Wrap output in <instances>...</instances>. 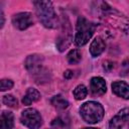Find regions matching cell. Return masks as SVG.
<instances>
[{
	"label": "cell",
	"mask_w": 129,
	"mask_h": 129,
	"mask_svg": "<svg viewBox=\"0 0 129 129\" xmlns=\"http://www.w3.org/2000/svg\"><path fill=\"white\" fill-rule=\"evenodd\" d=\"M33 4L35 6L36 14L40 22L47 28H56L58 24V19L51 2L34 1Z\"/></svg>",
	"instance_id": "obj_1"
},
{
	"label": "cell",
	"mask_w": 129,
	"mask_h": 129,
	"mask_svg": "<svg viewBox=\"0 0 129 129\" xmlns=\"http://www.w3.org/2000/svg\"><path fill=\"white\" fill-rule=\"evenodd\" d=\"M80 114L84 121L90 124H95L102 120L104 116V109L100 103L91 101L85 103L81 107Z\"/></svg>",
	"instance_id": "obj_2"
},
{
	"label": "cell",
	"mask_w": 129,
	"mask_h": 129,
	"mask_svg": "<svg viewBox=\"0 0 129 129\" xmlns=\"http://www.w3.org/2000/svg\"><path fill=\"white\" fill-rule=\"evenodd\" d=\"M94 31H95V25L85 17L80 16L77 22V32L75 36L76 44L78 46L85 45L92 37Z\"/></svg>",
	"instance_id": "obj_3"
},
{
	"label": "cell",
	"mask_w": 129,
	"mask_h": 129,
	"mask_svg": "<svg viewBox=\"0 0 129 129\" xmlns=\"http://www.w3.org/2000/svg\"><path fill=\"white\" fill-rule=\"evenodd\" d=\"M21 123L29 129H37L42 124V118L39 112L33 108L24 110L21 114Z\"/></svg>",
	"instance_id": "obj_4"
},
{
	"label": "cell",
	"mask_w": 129,
	"mask_h": 129,
	"mask_svg": "<svg viewBox=\"0 0 129 129\" xmlns=\"http://www.w3.org/2000/svg\"><path fill=\"white\" fill-rule=\"evenodd\" d=\"M12 23L17 29L24 30L33 24V18L29 12H20L13 16Z\"/></svg>",
	"instance_id": "obj_5"
},
{
	"label": "cell",
	"mask_w": 129,
	"mask_h": 129,
	"mask_svg": "<svg viewBox=\"0 0 129 129\" xmlns=\"http://www.w3.org/2000/svg\"><path fill=\"white\" fill-rule=\"evenodd\" d=\"M71 32H72V30H71V26H70V21L67 19V21L62 23V30H61V33L56 42V45H57V48L59 49V51L64 50L70 45V43L72 41Z\"/></svg>",
	"instance_id": "obj_6"
},
{
	"label": "cell",
	"mask_w": 129,
	"mask_h": 129,
	"mask_svg": "<svg viewBox=\"0 0 129 129\" xmlns=\"http://www.w3.org/2000/svg\"><path fill=\"white\" fill-rule=\"evenodd\" d=\"M128 118H129V109L128 108L122 109L121 111L118 112L116 116H114L111 119L109 123L110 129H121Z\"/></svg>",
	"instance_id": "obj_7"
},
{
	"label": "cell",
	"mask_w": 129,
	"mask_h": 129,
	"mask_svg": "<svg viewBox=\"0 0 129 129\" xmlns=\"http://www.w3.org/2000/svg\"><path fill=\"white\" fill-rule=\"evenodd\" d=\"M42 61H43V57L40 54H31L28 55L26 60H25V67L28 71L35 73L36 71H38L40 68H42Z\"/></svg>",
	"instance_id": "obj_8"
},
{
	"label": "cell",
	"mask_w": 129,
	"mask_h": 129,
	"mask_svg": "<svg viewBox=\"0 0 129 129\" xmlns=\"http://www.w3.org/2000/svg\"><path fill=\"white\" fill-rule=\"evenodd\" d=\"M90 89L91 92L94 95H103L106 92V83L103 78L101 77H95L92 78L90 83Z\"/></svg>",
	"instance_id": "obj_9"
},
{
	"label": "cell",
	"mask_w": 129,
	"mask_h": 129,
	"mask_svg": "<svg viewBox=\"0 0 129 129\" xmlns=\"http://www.w3.org/2000/svg\"><path fill=\"white\" fill-rule=\"evenodd\" d=\"M112 91L118 97H121L123 99H129V85H127L122 81L113 83Z\"/></svg>",
	"instance_id": "obj_10"
},
{
	"label": "cell",
	"mask_w": 129,
	"mask_h": 129,
	"mask_svg": "<svg viewBox=\"0 0 129 129\" xmlns=\"http://www.w3.org/2000/svg\"><path fill=\"white\" fill-rule=\"evenodd\" d=\"M105 47H106L105 41L103 40V38L98 36L92 41L91 46H90V52L93 56H98L104 51Z\"/></svg>",
	"instance_id": "obj_11"
},
{
	"label": "cell",
	"mask_w": 129,
	"mask_h": 129,
	"mask_svg": "<svg viewBox=\"0 0 129 129\" xmlns=\"http://www.w3.org/2000/svg\"><path fill=\"white\" fill-rule=\"evenodd\" d=\"M14 124L13 115L11 112L3 111L0 117V129H12Z\"/></svg>",
	"instance_id": "obj_12"
},
{
	"label": "cell",
	"mask_w": 129,
	"mask_h": 129,
	"mask_svg": "<svg viewBox=\"0 0 129 129\" xmlns=\"http://www.w3.org/2000/svg\"><path fill=\"white\" fill-rule=\"evenodd\" d=\"M39 99H40V93L36 89L29 88L26 91V93H25V95L22 99V103L24 105H30V104L38 101Z\"/></svg>",
	"instance_id": "obj_13"
},
{
	"label": "cell",
	"mask_w": 129,
	"mask_h": 129,
	"mask_svg": "<svg viewBox=\"0 0 129 129\" xmlns=\"http://www.w3.org/2000/svg\"><path fill=\"white\" fill-rule=\"evenodd\" d=\"M50 102H51V104H52L55 108L61 109V110L68 108V106H69L68 100H66L61 95H55V96H53V97L51 98Z\"/></svg>",
	"instance_id": "obj_14"
},
{
	"label": "cell",
	"mask_w": 129,
	"mask_h": 129,
	"mask_svg": "<svg viewBox=\"0 0 129 129\" xmlns=\"http://www.w3.org/2000/svg\"><path fill=\"white\" fill-rule=\"evenodd\" d=\"M81 58H82V53H81V51L78 50V49H72V50L68 53V55H67V59H68V61H69L71 64H76V63H78V62L81 60Z\"/></svg>",
	"instance_id": "obj_15"
},
{
	"label": "cell",
	"mask_w": 129,
	"mask_h": 129,
	"mask_svg": "<svg viewBox=\"0 0 129 129\" xmlns=\"http://www.w3.org/2000/svg\"><path fill=\"white\" fill-rule=\"evenodd\" d=\"M73 94H74V97L76 100H83L86 98V96L88 94V90L84 85H79L75 88Z\"/></svg>",
	"instance_id": "obj_16"
},
{
	"label": "cell",
	"mask_w": 129,
	"mask_h": 129,
	"mask_svg": "<svg viewBox=\"0 0 129 129\" xmlns=\"http://www.w3.org/2000/svg\"><path fill=\"white\" fill-rule=\"evenodd\" d=\"M2 102L4 105H6L8 107H12V108L17 107V99L12 95H5L3 97Z\"/></svg>",
	"instance_id": "obj_17"
},
{
	"label": "cell",
	"mask_w": 129,
	"mask_h": 129,
	"mask_svg": "<svg viewBox=\"0 0 129 129\" xmlns=\"http://www.w3.org/2000/svg\"><path fill=\"white\" fill-rule=\"evenodd\" d=\"M13 87V82L9 79H3L1 80L0 82V88H1V91H7V90H10L11 88Z\"/></svg>",
	"instance_id": "obj_18"
},
{
	"label": "cell",
	"mask_w": 129,
	"mask_h": 129,
	"mask_svg": "<svg viewBox=\"0 0 129 129\" xmlns=\"http://www.w3.org/2000/svg\"><path fill=\"white\" fill-rule=\"evenodd\" d=\"M103 68H104V70H106L107 72H109V71H111L113 68H114V63L112 62V61H109V60H106V61H104V64H103Z\"/></svg>",
	"instance_id": "obj_19"
},
{
	"label": "cell",
	"mask_w": 129,
	"mask_h": 129,
	"mask_svg": "<svg viewBox=\"0 0 129 129\" xmlns=\"http://www.w3.org/2000/svg\"><path fill=\"white\" fill-rule=\"evenodd\" d=\"M73 76H74V74H73V72H72V71H70V70L66 71V72H64V74H63L64 79H71Z\"/></svg>",
	"instance_id": "obj_20"
},
{
	"label": "cell",
	"mask_w": 129,
	"mask_h": 129,
	"mask_svg": "<svg viewBox=\"0 0 129 129\" xmlns=\"http://www.w3.org/2000/svg\"><path fill=\"white\" fill-rule=\"evenodd\" d=\"M3 24H4V15H3V13L1 12V27L3 26Z\"/></svg>",
	"instance_id": "obj_21"
},
{
	"label": "cell",
	"mask_w": 129,
	"mask_h": 129,
	"mask_svg": "<svg viewBox=\"0 0 129 129\" xmlns=\"http://www.w3.org/2000/svg\"><path fill=\"white\" fill-rule=\"evenodd\" d=\"M83 129H98V128H83Z\"/></svg>",
	"instance_id": "obj_22"
}]
</instances>
